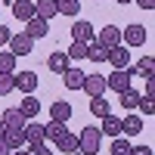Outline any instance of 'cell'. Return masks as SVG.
Wrapping results in <instances>:
<instances>
[{"instance_id":"obj_1","label":"cell","mask_w":155,"mask_h":155,"mask_svg":"<svg viewBox=\"0 0 155 155\" xmlns=\"http://www.w3.org/2000/svg\"><path fill=\"white\" fill-rule=\"evenodd\" d=\"M99 146H102V134H99V127H93V124L84 127L81 137H78V152H81V155H96Z\"/></svg>"},{"instance_id":"obj_2","label":"cell","mask_w":155,"mask_h":155,"mask_svg":"<svg viewBox=\"0 0 155 155\" xmlns=\"http://www.w3.org/2000/svg\"><path fill=\"white\" fill-rule=\"evenodd\" d=\"M130 81H134V71L130 68H115L106 78V87L115 90V93H124V90H130Z\"/></svg>"},{"instance_id":"obj_3","label":"cell","mask_w":155,"mask_h":155,"mask_svg":"<svg viewBox=\"0 0 155 155\" xmlns=\"http://www.w3.org/2000/svg\"><path fill=\"white\" fill-rule=\"evenodd\" d=\"M6 47H9V53H12V56H28L31 50H34V41H31L25 31H12V37H9V44H6Z\"/></svg>"},{"instance_id":"obj_4","label":"cell","mask_w":155,"mask_h":155,"mask_svg":"<svg viewBox=\"0 0 155 155\" xmlns=\"http://www.w3.org/2000/svg\"><path fill=\"white\" fill-rule=\"evenodd\" d=\"M146 28L143 25H127V28H121V41H124V47H143L146 44Z\"/></svg>"},{"instance_id":"obj_5","label":"cell","mask_w":155,"mask_h":155,"mask_svg":"<svg viewBox=\"0 0 155 155\" xmlns=\"http://www.w3.org/2000/svg\"><path fill=\"white\" fill-rule=\"evenodd\" d=\"M81 90H84V93L90 96V99H93V96H102V93H106V78H102V74H84V84H81Z\"/></svg>"},{"instance_id":"obj_6","label":"cell","mask_w":155,"mask_h":155,"mask_svg":"<svg viewBox=\"0 0 155 155\" xmlns=\"http://www.w3.org/2000/svg\"><path fill=\"white\" fill-rule=\"evenodd\" d=\"M12 84H16V90H22L25 96H31L41 81H37V74H34V71H19V74H12Z\"/></svg>"},{"instance_id":"obj_7","label":"cell","mask_w":155,"mask_h":155,"mask_svg":"<svg viewBox=\"0 0 155 155\" xmlns=\"http://www.w3.org/2000/svg\"><path fill=\"white\" fill-rule=\"evenodd\" d=\"M93 44H99L102 50H112V47H118V44H121V31L115 28V25H106V28L96 34V41H93Z\"/></svg>"},{"instance_id":"obj_8","label":"cell","mask_w":155,"mask_h":155,"mask_svg":"<svg viewBox=\"0 0 155 155\" xmlns=\"http://www.w3.org/2000/svg\"><path fill=\"white\" fill-rule=\"evenodd\" d=\"M71 37H74L78 44H93V41H96L93 25H90V22H84V19H78V22L71 25Z\"/></svg>"},{"instance_id":"obj_9","label":"cell","mask_w":155,"mask_h":155,"mask_svg":"<svg viewBox=\"0 0 155 155\" xmlns=\"http://www.w3.org/2000/svg\"><path fill=\"white\" fill-rule=\"evenodd\" d=\"M106 62H112V68H130V53H127V47L124 44L112 47L109 56H106Z\"/></svg>"},{"instance_id":"obj_10","label":"cell","mask_w":155,"mask_h":155,"mask_svg":"<svg viewBox=\"0 0 155 155\" xmlns=\"http://www.w3.org/2000/svg\"><path fill=\"white\" fill-rule=\"evenodd\" d=\"M25 34H28L31 37V41H41V37H47L50 34V22H44V19H28V22H25Z\"/></svg>"},{"instance_id":"obj_11","label":"cell","mask_w":155,"mask_h":155,"mask_svg":"<svg viewBox=\"0 0 155 155\" xmlns=\"http://www.w3.org/2000/svg\"><path fill=\"white\" fill-rule=\"evenodd\" d=\"M0 121H3L6 130H19V127H25V115H22L16 106H9V109L3 112V118H0Z\"/></svg>"},{"instance_id":"obj_12","label":"cell","mask_w":155,"mask_h":155,"mask_svg":"<svg viewBox=\"0 0 155 155\" xmlns=\"http://www.w3.org/2000/svg\"><path fill=\"white\" fill-rule=\"evenodd\" d=\"M137 134H143V118H140V115L121 118V137H137Z\"/></svg>"},{"instance_id":"obj_13","label":"cell","mask_w":155,"mask_h":155,"mask_svg":"<svg viewBox=\"0 0 155 155\" xmlns=\"http://www.w3.org/2000/svg\"><path fill=\"white\" fill-rule=\"evenodd\" d=\"M47 68H50V71H56V74H62L65 68H71V65H68V56L62 53V50L50 53V56H47Z\"/></svg>"},{"instance_id":"obj_14","label":"cell","mask_w":155,"mask_h":155,"mask_svg":"<svg viewBox=\"0 0 155 155\" xmlns=\"http://www.w3.org/2000/svg\"><path fill=\"white\" fill-rule=\"evenodd\" d=\"M3 143H6L12 152H16V149H25V146H28V140H25V127H19V130H6V134H3Z\"/></svg>"},{"instance_id":"obj_15","label":"cell","mask_w":155,"mask_h":155,"mask_svg":"<svg viewBox=\"0 0 155 155\" xmlns=\"http://www.w3.org/2000/svg\"><path fill=\"white\" fill-rule=\"evenodd\" d=\"M34 16L44 19V22H50L53 16H59V12H56V0H37V3H34Z\"/></svg>"},{"instance_id":"obj_16","label":"cell","mask_w":155,"mask_h":155,"mask_svg":"<svg viewBox=\"0 0 155 155\" xmlns=\"http://www.w3.org/2000/svg\"><path fill=\"white\" fill-rule=\"evenodd\" d=\"M68 118H71V106L68 102H53V106H50V121L68 124Z\"/></svg>"},{"instance_id":"obj_17","label":"cell","mask_w":155,"mask_h":155,"mask_svg":"<svg viewBox=\"0 0 155 155\" xmlns=\"http://www.w3.org/2000/svg\"><path fill=\"white\" fill-rule=\"evenodd\" d=\"M99 134H102V137H121V118H118V115H106Z\"/></svg>"},{"instance_id":"obj_18","label":"cell","mask_w":155,"mask_h":155,"mask_svg":"<svg viewBox=\"0 0 155 155\" xmlns=\"http://www.w3.org/2000/svg\"><path fill=\"white\" fill-rule=\"evenodd\" d=\"M56 149H59V152H65V155H81V152H78V137L68 134V130L56 140Z\"/></svg>"},{"instance_id":"obj_19","label":"cell","mask_w":155,"mask_h":155,"mask_svg":"<svg viewBox=\"0 0 155 155\" xmlns=\"http://www.w3.org/2000/svg\"><path fill=\"white\" fill-rule=\"evenodd\" d=\"M12 16H16L19 22L34 19V3H31V0H16V3H12Z\"/></svg>"},{"instance_id":"obj_20","label":"cell","mask_w":155,"mask_h":155,"mask_svg":"<svg viewBox=\"0 0 155 155\" xmlns=\"http://www.w3.org/2000/svg\"><path fill=\"white\" fill-rule=\"evenodd\" d=\"M62 84H65L68 90H81L84 71H81V68H65V71H62Z\"/></svg>"},{"instance_id":"obj_21","label":"cell","mask_w":155,"mask_h":155,"mask_svg":"<svg viewBox=\"0 0 155 155\" xmlns=\"http://www.w3.org/2000/svg\"><path fill=\"white\" fill-rule=\"evenodd\" d=\"M16 109L25 115V121H28V118H37V112H41V102H37V99H34V93H31V96H25Z\"/></svg>"},{"instance_id":"obj_22","label":"cell","mask_w":155,"mask_h":155,"mask_svg":"<svg viewBox=\"0 0 155 155\" xmlns=\"http://www.w3.org/2000/svg\"><path fill=\"white\" fill-rule=\"evenodd\" d=\"M25 140H28V146H34V143H44V124L25 121Z\"/></svg>"},{"instance_id":"obj_23","label":"cell","mask_w":155,"mask_h":155,"mask_svg":"<svg viewBox=\"0 0 155 155\" xmlns=\"http://www.w3.org/2000/svg\"><path fill=\"white\" fill-rule=\"evenodd\" d=\"M90 112H93L96 118H106V115H112V102L106 96H93L90 99Z\"/></svg>"},{"instance_id":"obj_24","label":"cell","mask_w":155,"mask_h":155,"mask_svg":"<svg viewBox=\"0 0 155 155\" xmlns=\"http://www.w3.org/2000/svg\"><path fill=\"white\" fill-rule=\"evenodd\" d=\"M130 71H134V74H143V78H155V59H152V56H143Z\"/></svg>"},{"instance_id":"obj_25","label":"cell","mask_w":155,"mask_h":155,"mask_svg":"<svg viewBox=\"0 0 155 155\" xmlns=\"http://www.w3.org/2000/svg\"><path fill=\"white\" fill-rule=\"evenodd\" d=\"M65 134V124H59V121H47L44 124V143L50 140V143H56V140Z\"/></svg>"},{"instance_id":"obj_26","label":"cell","mask_w":155,"mask_h":155,"mask_svg":"<svg viewBox=\"0 0 155 155\" xmlns=\"http://www.w3.org/2000/svg\"><path fill=\"white\" fill-rule=\"evenodd\" d=\"M56 12L59 16H78L81 12V0H56Z\"/></svg>"},{"instance_id":"obj_27","label":"cell","mask_w":155,"mask_h":155,"mask_svg":"<svg viewBox=\"0 0 155 155\" xmlns=\"http://www.w3.org/2000/svg\"><path fill=\"white\" fill-rule=\"evenodd\" d=\"M118 96H121V106H124L127 112H134V109L140 106V102H143V96H140L134 87H130V90H124V93H118Z\"/></svg>"},{"instance_id":"obj_28","label":"cell","mask_w":155,"mask_h":155,"mask_svg":"<svg viewBox=\"0 0 155 155\" xmlns=\"http://www.w3.org/2000/svg\"><path fill=\"white\" fill-rule=\"evenodd\" d=\"M16 71V56L9 50H0V74H12Z\"/></svg>"},{"instance_id":"obj_29","label":"cell","mask_w":155,"mask_h":155,"mask_svg":"<svg viewBox=\"0 0 155 155\" xmlns=\"http://www.w3.org/2000/svg\"><path fill=\"white\" fill-rule=\"evenodd\" d=\"M112 155H130V140H127V137H115Z\"/></svg>"},{"instance_id":"obj_30","label":"cell","mask_w":155,"mask_h":155,"mask_svg":"<svg viewBox=\"0 0 155 155\" xmlns=\"http://www.w3.org/2000/svg\"><path fill=\"white\" fill-rule=\"evenodd\" d=\"M106 56H109V50H102L99 44H90V47H87V59H93V62H106Z\"/></svg>"},{"instance_id":"obj_31","label":"cell","mask_w":155,"mask_h":155,"mask_svg":"<svg viewBox=\"0 0 155 155\" xmlns=\"http://www.w3.org/2000/svg\"><path fill=\"white\" fill-rule=\"evenodd\" d=\"M87 47H90V44H78V41H74V44L68 47L65 56H68V59H87Z\"/></svg>"},{"instance_id":"obj_32","label":"cell","mask_w":155,"mask_h":155,"mask_svg":"<svg viewBox=\"0 0 155 155\" xmlns=\"http://www.w3.org/2000/svg\"><path fill=\"white\" fill-rule=\"evenodd\" d=\"M16 90V84H12V74H0V96H6Z\"/></svg>"},{"instance_id":"obj_33","label":"cell","mask_w":155,"mask_h":155,"mask_svg":"<svg viewBox=\"0 0 155 155\" xmlns=\"http://www.w3.org/2000/svg\"><path fill=\"white\" fill-rule=\"evenodd\" d=\"M28 152H31V155H56L47 143H34V146H28Z\"/></svg>"},{"instance_id":"obj_34","label":"cell","mask_w":155,"mask_h":155,"mask_svg":"<svg viewBox=\"0 0 155 155\" xmlns=\"http://www.w3.org/2000/svg\"><path fill=\"white\" fill-rule=\"evenodd\" d=\"M130 155H152V146H130Z\"/></svg>"},{"instance_id":"obj_35","label":"cell","mask_w":155,"mask_h":155,"mask_svg":"<svg viewBox=\"0 0 155 155\" xmlns=\"http://www.w3.org/2000/svg\"><path fill=\"white\" fill-rule=\"evenodd\" d=\"M9 37H12V31H9V28H3V25H0V47H6V44H9Z\"/></svg>"},{"instance_id":"obj_36","label":"cell","mask_w":155,"mask_h":155,"mask_svg":"<svg viewBox=\"0 0 155 155\" xmlns=\"http://www.w3.org/2000/svg\"><path fill=\"white\" fill-rule=\"evenodd\" d=\"M137 109H143V115H152V112H155V106H152V99H143V102H140Z\"/></svg>"},{"instance_id":"obj_37","label":"cell","mask_w":155,"mask_h":155,"mask_svg":"<svg viewBox=\"0 0 155 155\" xmlns=\"http://www.w3.org/2000/svg\"><path fill=\"white\" fill-rule=\"evenodd\" d=\"M140 9H155V0H134Z\"/></svg>"},{"instance_id":"obj_38","label":"cell","mask_w":155,"mask_h":155,"mask_svg":"<svg viewBox=\"0 0 155 155\" xmlns=\"http://www.w3.org/2000/svg\"><path fill=\"white\" fill-rule=\"evenodd\" d=\"M9 152H12V149H9V146L3 143V140H0V155H9Z\"/></svg>"},{"instance_id":"obj_39","label":"cell","mask_w":155,"mask_h":155,"mask_svg":"<svg viewBox=\"0 0 155 155\" xmlns=\"http://www.w3.org/2000/svg\"><path fill=\"white\" fill-rule=\"evenodd\" d=\"M9 155H31L28 149H16V152H9Z\"/></svg>"},{"instance_id":"obj_40","label":"cell","mask_w":155,"mask_h":155,"mask_svg":"<svg viewBox=\"0 0 155 155\" xmlns=\"http://www.w3.org/2000/svg\"><path fill=\"white\" fill-rule=\"evenodd\" d=\"M3 134H6V127H3V121H0V140H3Z\"/></svg>"},{"instance_id":"obj_41","label":"cell","mask_w":155,"mask_h":155,"mask_svg":"<svg viewBox=\"0 0 155 155\" xmlns=\"http://www.w3.org/2000/svg\"><path fill=\"white\" fill-rule=\"evenodd\" d=\"M118 3H124V6H127V3H134V0H118Z\"/></svg>"}]
</instances>
